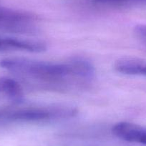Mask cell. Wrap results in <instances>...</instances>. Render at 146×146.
<instances>
[{
    "instance_id": "obj_2",
    "label": "cell",
    "mask_w": 146,
    "mask_h": 146,
    "mask_svg": "<svg viewBox=\"0 0 146 146\" xmlns=\"http://www.w3.org/2000/svg\"><path fill=\"white\" fill-rule=\"evenodd\" d=\"M77 114V109L68 105L32 106L5 110L0 113V119L9 122L38 123L72 118Z\"/></svg>"
},
{
    "instance_id": "obj_5",
    "label": "cell",
    "mask_w": 146,
    "mask_h": 146,
    "mask_svg": "<svg viewBox=\"0 0 146 146\" xmlns=\"http://www.w3.org/2000/svg\"><path fill=\"white\" fill-rule=\"evenodd\" d=\"M0 96L19 101L23 98V90L17 81L9 78H0Z\"/></svg>"
},
{
    "instance_id": "obj_6",
    "label": "cell",
    "mask_w": 146,
    "mask_h": 146,
    "mask_svg": "<svg viewBox=\"0 0 146 146\" xmlns=\"http://www.w3.org/2000/svg\"><path fill=\"white\" fill-rule=\"evenodd\" d=\"M93 5L105 7H120L132 5V0H90Z\"/></svg>"
},
{
    "instance_id": "obj_7",
    "label": "cell",
    "mask_w": 146,
    "mask_h": 146,
    "mask_svg": "<svg viewBox=\"0 0 146 146\" xmlns=\"http://www.w3.org/2000/svg\"><path fill=\"white\" fill-rule=\"evenodd\" d=\"M132 5H146V0H133Z\"/></svg>"
},
{
    "instance_id": "obj_3",
    "label": "cell",
    "mask_w": 146,
    "mask_h": 146,
    "mask_svg": "<svg viewBox=\"0 0 146 146\" xmlns=\"http://www.w3.org/2000/svg\"><path fill=\"white\" fill-rule=\"evenodd\" d=\"M113 133L119 138L131 143L146 145V127L128 123L120 122L112 128Z\"/></svg>"
},
{
    "instance_id": "obj_4",
    "label": "cell",
    "mask_w": 146,
    "mask_h": 146,
    "mask_svg": "<svg viewBox=\"0 0 146 146\" xmlns=\"http://www.w3.org/2000/svg\"><path fill=\"white\" fill-rule=\"evenodd\" d=\"M115 69L124 75L146 76V62L133 59H123L116 62Z\"/></svg>"
},
{
    "instance_id": "obj_1",
    "label": "cell",
    "mask_w": 146,
    "mask_h": 146,
    "mask_svg": "<svg viewBox=\"0 0 146 146\" xmlns=\"http://www.w3.org/2000/svg\"><path fill=\"white\" fill-rule=\"evenodd\" d=\"M0 66L18 75L50 81L62 80L70 78L90 79L95 73L92 63L82 58L54 62L24 57H8L0 61Z\"/></svg>"
}]
</instances>
